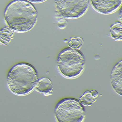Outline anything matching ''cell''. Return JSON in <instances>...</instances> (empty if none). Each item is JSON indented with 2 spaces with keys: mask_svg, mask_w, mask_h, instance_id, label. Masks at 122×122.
<instances>
[{
  "mask_svg": "<svg viewBox=\"0 0 122 122\" xmlns=\"http://www.w3.org/2000/svg\"><path fill=\"white\" fill-rule=\"evenodd\" d=\"M57 11L65 18L74 19L83 16L87 11L89 0H55Z\"/></svg>",
  "mask_w": 122,
  "mask_h": 122,
  "instance_id": "5",
  "label": "cell"
},
{
  "mask_svg": "<svg viewBox=\"0 0 122 122\" xmlns=\"http://www.w3.org/2000/svg\"><path fill=\"white\" fill-rule=\"evenodd\" d=\"M111 79L113 90L117 94L122 96V60L113 68Z\"/></svg>",
  "mask_w": 122,
  "mask_h": 122,
  "instance_id": "7",
  "label": "cell"
},
{
  "mask_svg": "<svg viewBox=\"0 0 122 122\" xmlns=\"http://www.w3.org/2000/svg\"><path fill=\"white\" fill-rule=\"evenodd\" d=\"M85 60L83 54L77 49L67 48L59 54L57 65L61 74L69 78H74L84 69Z\"/></svg>",
  "mask_w": 122,
  "mask_h": 122,
  "instance_id": "3",
  "label": "cell"
},
{
  "mask_svg": "<svg viewBox=\"0 0 122 122\" xmlns=\"http://www.w3.org/2000/svg\"><path fill=\"white\" fill-rule=\"evenodd\" d=\"M91 5L100 14L108 15L118 10L122 4V0H90Z\"/></svg>",
  "mask_w": 122,
  "mask_h": 122,
  "instance_id": "6",
  "label": "cell"
},
{
  "mask_svg": "<svg viewBox=\"0 0 122 122\" xmlns=\"http://www.w3.org/2000/svg\"><path fill=\"white\" fill-rule=\"evenodd\" d=\"M38 80L37 73L34 67L27 63H21L16 65L10 70L7 83L12 92L23 95L32 92Z\"/></svg>",
  "mask_w": 122,
  "mask_h": 122,
  "instance_id": "2",
  "label": "cell"
},
{
  "mask_svg": "<svg viewBox=\"0 0 122 122\" xmlns=\"http://www.w3.org/2000/svg\"><path fill=\"white\" fill-rule=\"evenodd\" d=\"M14 33V31L8 26L1 29L0 31V44L8 45L13 39Z\"/></svg>",
  "mask_w": 122,
  "mask_h": 122,
  "instance_id": "10",
  "label": "cell"
},
{
  "mask_svg": "<svg viewBox=\"0 0 122 122\" xmlns=\"http://www.w3.org/2000/svg\"><path fill=\"white\" fill-rule=\"evenodd\" d=\"M98 96V92L96 90L86 91L79 98V101L83 105L90 106L96 102Z\"/></svg>",
  "mask_w": 122,
  "mask_h": 122,
  "instance_id": "9",
  "label": "cell"
},
{
  "mask_svg": "<svg viewBox=\"0 0 122 122\" xmlns=\"http://www.w3.org/2000/svg\"><path fill=\"white\" fill-rule=\"evenodd\" d=\"M55 114L59 122H82L85 116L83 105L79 101L71 98L60 101L56 107Z\"/></svg>",
  "mask_w": 122,
  "mask_h": 122,
  "instance_id": "4",
  "label": "cell"
},
{
  "mask_svg": "<svg viewBox=\"0 0 122 122\" xmlns=\"http://www.w3.org/2000/svg\"><path fill=\"white\" fill-rule=\"evenodd\" d=\"M53 88L51 80L47 77H43L38 80L35 88L37 92L48 96L52 95Z\"/></svg>",
  "mask_w": 122,
  "mask_h": 122,
  "instance_id": "8",
  "label": "cell"
},
{
  "mask_svg": "<svg viewBox=\"0 0 122 122\" xmlns=\"http://www.w3.org/2000/svg\"><path fill=\"white\" fill-rule=\"evenodd\" d=\"M83 39L80 37H71L68 42L69 46L72 48L79 49L81 48L83 43Z\"/></svg>",
  "mask_w": 122,
  "mask_h": 122,
  "instance_id": "12",
  "label": "cell"
},
{
  "mask_svg": "<svg viewBox=\"0 0 122 122\" xmlns=\"http://www.w3.org/2000/svg\"><path fill=\"white\" fill-rule=\"evenodd\" d=\"M111 38L117 41H122V23L117 22L110 27V32Z\"/></svg>",
  "mask_w": 122,
  "mask_h": 122,
  "instance_id": "11",
  "label": "cell"
},
{
  "mask_svg": "<svg viewBox=\"0 0 122 122\" xmlns=\"http://www.w3.org/2000/svg\"><path fill=\"white\" fill-rule=\"evenodd\" d=\"M119 18L121 23H122V7L120 9V11L119 13Z\"/></svg>",
  "mask_w": 122,
  "mask_h": 122,
  "instance_id": "14",
  "label": "cell"
},
{
  "mask_svg": "<svg viewBox=\"0 0 122 122\" xmlns=\"http://www.w3.org/2000/svg\"><path fill=\"white\" fill-rule=\"evenodd\" d=\"M28 1L30 2L33 3H40L45 2L47 0H27Z\"/></svg>",
  "mask_w": 122,
  "mask_h": 122,
  "instance_id": "13",
  "label": "cell"
},
{
  "mask_svg": "<svg viewBox=\"0 0 122 122\" xmlns=\"http://www.w3.org/2000/svg\"><path fill=\"white\" fill-rule=\"evenodd\" d=\"M7 26L17 33L31 30L37 21V13L34 6L26 0H14L7 6L4 13Z\"/></svg>",
  "mask_w": 122,
  "mask_h": 122,
  "instance_id": "1",
  "label": "cell"
}]
</instances>
